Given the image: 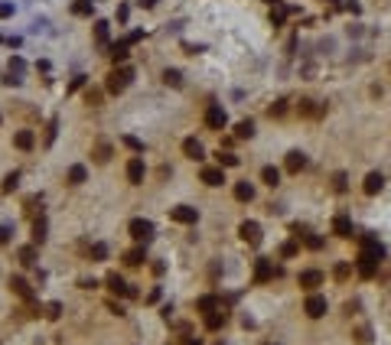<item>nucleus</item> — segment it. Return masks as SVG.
Returning a JSON list of instances; mask_svg holds the SVG:
<instances>
[{
  "label": "nucleus",
  "instance_id": "obj_30",
  "mask_svg": "<svg viewBox=\"0 0 391 345\" xmlns=\"http://www.w3.org/2000/svg\"><path fill=\"white\" fill-rule=\"evenodd\" d=\"M85 179H88V170H85V166H78V163H75L72 170H69V182H72V186H82Z\"/></svg>",
  "mask_w": 391,
  "mask_h": 345
},
{
  "label": "nucleus",
  "instance_id": "obj_49",
  "mask_svg": "<svg viewBox=\"0 0 391 345\" xmlns=\"http://www.w3.org/2000/svg\"><path fill=\"white\" fill-rule=\"evenodd\" d=\"M82 85H85V75H78V78H72V88H69V91H78Z\"/></svg>",
  "mask_w": 391,
  "mask_h": 345
},
{
  "label": "nucleus",
  "instance_id": "obj_47",
  "mask_svg": "<svg viewBox=\"0 0 391 345\" xmlns=\"http://www.w3.org/2000/svg\"><path fill=\"white\" fill-rule=\"evenodd\" d=\"M280 254H284V258H293V254H297V241H287L280 247Z\"/></svg>",
  "mask_w": 391,
  "mask_h": 345
},
{
  "label": "nucleus",
  "instance_id": "obj_4",
  "mask_svg": "<svg viewBox=\"0 0 391 345\" xmlns=\"http://www.w3.org/2000/svg\"><path fill=\"white\" fill-rule=\"evenodd\" d=\"M225 124H228V114L222 104H209L206 108V127L209 130H225Z\"/></svg>",
  "mask_w": 391,
  "mask_h": 345
},
{
  "label": "nucleus",
  "instance_id": "obj_6",
  "mask_svg": "<svg viewBox=\"0 0 391 345\" xmlns=\"http://www.w3.org/2000/svg\"><path fill=\"white\" fill-rule=\"evenodd\" d=\"M127 232H131V238H134V241H150V235H154V225H150L147 218H131Z\"/></svg>",
  "mask_w": 391,
  "mask_h": 345
},
{
  "label": "nucleus",
  "instance_id": "obj_40",
  "mask_svg": "<svg viewBox=\"0 0 391 345\" xmlns=\"http://www.w3.org/2000/svg\"><path fill=\"white\" fill-rule=\"evenodd\" d=\"M349 273H352V267H349V264H336L333 277H336V280H349Z\"/></svg>",
  "mask_w": 391,
  "mask_h": 345
},
{
  "label": "nucleus",
  "instance_id": "obj_23",
  "mask_svg": "<svg viewBox=\"0 0 391 345\" xmlns=\"http://www.w3.org/2000/svg\"><path fill=\"white\" fill-rule=\"evenodd\" d=\"M147 258H144V247H131V251H124V264L127 267H140Z\"/></svg>",
  "mask_w": 391,
  "mask_h": 345
},
{
  "label": "nucleus",
  "instance_id": "obj_12",
  "mask_svg": "<svg viewBox=\"0 0 391 345\" xmlns=\"http://www.w3.org/2000/svg\"><path fill=\"white\" fill-rule=\"evenodd\" d=\"M144 160H140V156H131V160H127V182L131 186H140V182H144Z\"/></svg>",
  "mask_w": 391,
  "mask_h": 345
},
{
  "label": "nucleus",
  "instance_id": "obj_11",
  "mask_svg": "<svg viewBox=\"0 0 391 345\" xmlns=\"http://www.w3.org/2000/svg\"><path fill=\"white\" fill-rule=\"evenodd\" d=\"M92 156H95V163H101V166H104V163H108L111 156H114V147H111L104 137H98V140H95V147H92Z\"/></svg>",
  "mask_w": 391,
  "mask_h": 345
},
{
  "label": "nucleus",
  "instance_id": "obj_29",
  "mask_svg": "<svg viewBox=\"0 0 391 345\" xmlns=\"http://www.w3.org/2000/svg\"><path fill=\"white\" fill-rule=\"evenodd\" d=\"M56 134H59V118H49V124H46V137H42V144H46V147H52V144H56Z\"/></svg>",
  "mask_w": 391,
  "mask_h": 345
},
{
  "label": "nucleus",
  "instance_id": "obj_3",
  "mask_svg": "<svg viewBox=\"0 0 391 345\" xmlns=\"http://www.w3.org/2000/svg\"><path fill=\"white\" fill-rule=\"evenodd\" d=\"M326 309H330V303H326V296H319V293H310L307 303H303V313L310 316V319H323Z\"/></svg>",
  "mask_w": 391,
  "mask_h": 345
},
{
  "label": "nucleus",
  "instance_id": "obj_27",
  "mask_svg": "<svg viewBox=\"0 0 391 345\" xmlns=\"http://www.w3.org/2000/svg\"><path fill=\"white\" fill-rule=\"evenodd\" d=\"M108 56H111V62H114V65H121V62L127 59V42H114Z\"/></svg>",
  "mask_w": 391,
  "mask_h": 345
},
{
  "label": "nucleus",
  "instance_id": "obj_24",
  "mask_svg": "<svg viewBox=\"0 0 391 345\" xmlns=\"http://www.w3.org/2000/svg\"><path fill=\"white\" fill-rule=\"evenodd\" d=\"M235 199L238 202H251L254 199V186L251 182H235Z\"/></svg>",
  "mask_w": 391,
  "mask_h": 345
},
{
  "label": "nucleus",
  "instance_id": "obj_16",
  "mask_svg": "<svg viewBox=\"0 0 391 345\" xmlns=\"http://www.w3.org/2000/svg\"><path fill=\"white\" fill-rule=\"evenodd\" d=\"M303 166H307V156L300 153V150H290L287 160H284V170H287V173H300Z\"/></svg>",
  "mask_w": 391,
  "mask_h": 345
},
{
  "label": "nucleus",
  "instance_id": "obj_15",
  "mask_svg": "<svg viewBox=\"0 0 391 345\" xmlns=\"http://www.w3.org/2000/svg\"><path fill=\"white\" fill-rule=\"evenodd\" d=\"M183 153L189 156V160H196V163H199L202 156H206V150H202V144H199L196 137H186V140H183Z\"/></svg>",
  "mask_w": 391,
  "mask_h": 345
},
{
  "label": "nucleus",
  "instance_id": "obj_26",
  "mask_svg": "<svg viewBox=\"0 0 391 345\" xmlns=\"http://www.w3.org/2000/svg\"><path fill=\"white\" fill-rule=\"evenodd\" d=\"M261 179H264V186H271V189H274V186L280 182V170H277V166H264V170H261Z\"/></svg>",
  "mask_w": 391,
  "mask_h": 345
},
{
  "label": "nucleus",
  "instance_id": "obj_28",
  "mask_svg": "<svg viewBox=\"0 0 391 345\" xmlns=\"http://www.w3.org/2000/svg\"><path fill=\"white\" fill-rule=\"evenodd\" d=\"M235 137H238V140L254 137V124H251V121H238V124H235Z\"/></svg>",
  "mask_w": 391,
  "mask_h": 345
},
{
  "label": "nucleus",
  "instance_id": "obj_35",
  "mask_svg": "<svg viewBox=\"0 0 391 345\" xmlns=\"http://www.w3.org/2000/svg\"><path fill=\"white\" fill-rule=\"evenodd\" d=\"M163 82H166V85H173V88H176V85H183V75H180V72H176V68H166V72H163Z\"/></svg>",
  "mask_w": 391,
  "mask_h": 345
},
{
  "label": "nucleus",
  "instance_id": "obj_25",
  "mask_svg": "<svg viewBox=\"0 0 391 345\" xmlns=\"http://www.w3.org/2000/svg\"><path fill=\"white\" fill-rule=\"evenodd\" d=\"M16 258H20V264H23V267H33V264H36V244H26V247H20V254H16Z\"/></svg>",
  "mask_w": 391,
  "mask_h": 345
},
{
  "label": "nucleus",
  "instance_id": "obj_20",
  "mask_svg": "<svg viewBox=\"0 0 391 345\" xmlns=\"http://www.w3.org/2000/svg\"><path fill=\"white\" fill-rule=\"evenodd\" d=\"M13 144H16V150H33V144H36V137H33V130H16Z\"/></svg>",
  "mask_w": 391,
  "mask_h": 345
},
{
  "label": "nucleus",
  "instance_id": "obj_38",
  "mask_svg": "<svg viewBox=\"0 0 391 345\" xmlns=\"http://www.w3.org/2000/svg\"><path fill=\"white\" fill-rule=\"evenodd\" d=\"M284 16H287V10H284L280 4H274V10H271V23H274V26H280V23H284Z\"/></svg>",
  "mask_w": 391,
  "mask_h": 345
},
{
  "label": "nucleus",
  "instance_id": "obj_44",
  "mask_svg": "<svg viewBox=\"0 0 391 345\" xmlns=\"http://www.w3.org/2000/svg\"><path fill=\"white\" fill-rule=\"evenodd\" d=\"M307 247H310V251H319V247H323V238H316V235H307Z\"/></svg>",
  "mask_w": 391,
  "mask_h": 345
},
{
  "label": "nucleus",
  "instance_id": "obj_50",
  "mask_svg": "<svg viewBox=\"0 0 391 345\" xmlns=\"http://www.w3.org/2000/svg\"><path fill=\"white\" fill-rule=\"evenodd\" d=\"M13 13V7L10 4H0V16H10Z\"/></svg>",
  "mask_w": 391,
  "mask_h": 345
},
{
  "label": "nucleus",
  "instance_id": "obj_39",
  "mask_svg": "<svg viewBox=\"0 0 391 345\" xmlns=\"http://www.w3.org/2000/svg\"><path fill=\"white\" fill-rule=\"evenodd\" d=\"M72 10H75L78 16H88V13H92V0H75Z\"/></svg>",
  "mask_w": 391,
  "mask_h": 345
},
{
  "label": "nucleus",
  "instance_id": "obj_17",
  "mask_svg": "<svg viewBox=\"0 0 391 345\" xmlns=\"http://www.w3.org/2000/svg\"><path fill=\"white\" fill-rule=\"evenodd\" d=\"M381 186H385V176H381V173H368L365 182H362V192H365V196H375V192H381Z\"/></svg>",
  "mask_w": 391,
  "mask_h": 345
},
{
  "label": "nucleus",
  "instance_id": "obj_43",
  "mask_svg": "<svg viewBox=\"0 0 391 345\" xmlns=\"http://www.w3.org/2000/svg\"><path fill=\"white\" fill-rule=\"evenodd\" d=\"M62 316V303H49L46 306V319H59Z\"/></svg>",
  "mask_w": 391,
  "mask_h": 345
},
{
  "label": "nucleus",
  "instance_id": "obj_33",
  "mask_svg": "<svg viewBox=\"0 0 391 345\" xmlns=\"http://www.w3.org/2000/svg\"><path fill=\"white\" fill-rule=\"evenodd\" d=\"M95 39L101 42V46L108 42V23H104V20H98V23H95Z\"/></svg>",
  "mask_w": 391,
  "mask_h": 345
},
{
  "label": "nucleus",
  "instance_id": "obj_9",
  "mask_svg": "<svg viewBox=\"0 0 391 345\" xmlns=\"http://www.w3.org/2000/svg\"><path fill=\"white\" fill-rule=\"evenodd\" d=\"M271 277H277V270H274V261L257 258V264H254V284H268Z\"/></svg>",
  "mask_w": 391,
  "mask_h": 345
},
{
  "label": "nucleus",
  "instance_id": "obj_7",
  "mask_svg": "<svg viewBox=\"0 0 391 345\" xmlns=\"http://www.w3.org/2000/svg\"><path fill=\"white\" fill-rule=\"evenodd\" d=\"M104 284H108V290H111V293H118V296H137V290L127 287V284H124V277H121V273H114V270L104 277Z\"/></svg>",
  "mask_w": 391,
  "mask_h": 345
},
{
  "label": "nucleus",
  "instance_id": "obj_41",
  "mask_svg": "<svg viewBox=\"0 0 391 345\" xmlns=\"http://www.w3.org/2000/svg\"><path fill=\"white\" fill-rule=\"evenodd\" d=\"M352 335H355V342H368V339H372V329H368V326H359Z\"/></svg>",
  "mask_w": 391,
  "mask_h": 345
},
{
  "label": "nucleus",
  "instance_id": "obj_31",
  "mask_svg": "<svg viewBox=\"0 0 391 345\" xmlns=\"http://www.w3.org/2000/svg\"><path fill=\"white\" fill-rule=\"evenodd\" d=\"M46 241V218H36L33 222V244H42Z\"/></svg>",
  "mask_w": 391,
  "mask_h": 345
},
{
  "label": "nucleus",
  "instance_id": "obj_36",
  "mask_svg": "<svg viewBox=\"0 0 391 345\" xmlns=\"http://www.w3.org/2000/svg\"><path fill=\"white\" fill-rule=\"evenodd\" d=\"M268 114H271V118H284V114H287V101H284V98L274 101L271 108H268Z\"/></svg>",
  "mask_w": 391,
  "mask_h": 345
},
{
  "label": "nucleus",
  "instance_id": "obj_51",
  "mask_svg": "<svg viewBox=\"0 0 391 345\" xmlns=\"http://www.w3.org/2000/svg\"><path fill=\"white\" fill-rule=\"evenodd\" d=\"M183 345H202V339H192L189 335V339H183Z\"/></svg>",
  "mask_w": 391,
  "mask_h": 345
},
{
  "label": "nucleus",
  "instance_id": "obj_22",
  "mask_svg": "<svg viewBox=\"0 0 391 345\" xmlns=\"http://www.w3.org/2000/svg\"><path fill=\"white\" fill-rule=\"evenodd\" d=\"M196 309H199L202 316H206V313H212V309H219V296H212V293L199 296V300H196Z\"/></svg>",
  "mask_w": 391,
  "mask_h": 345
},
{
  "label": "nucleus",
  "instance_id": "obj_19",
  "mask_svg": "<svg viewBox=\"0 0 391 345\" xmlns=\"http://www.w3.org/2000/svg\"><path fill=\"white\" fill-rule=\"evenodd\" d=\"M225 319H228V313H225V309H212V313H206V329H212V332H215V329H222V326H225Z\"/></svg>",
  "mask_w": 391,
  "mask_h": 345
},
{
  "label": "nucleus",
  "instance_id": "obj_1",
  "mask_svg": "<svg viewBox=\"0 0 391 345\" xmlns=\"http://www.w3.org/2000/svg\"><path fill=\"white\" fill-rule=\"evenodd\" d=\"M381 244L375 241V238H362V254H359V261H355V270H359V277L362 280H372L378 273V261H381Z\"/></svg>",
  "mask_w": 391,
  "mask_h": 345
},
{
  "label": "nucleus",
  "instance_id": "obj_52",
  "mask_svg": "<svg viewBox=\"0 0 391 345\" xmlns=\"http://www.w3.org/2000/svg\"><path fill=\"white\" fill-rule=\"evenodd\" d=\"M7 235H10V232H7V228H0V244H7Z\"/></svg>",
  "mask_w": 391,
  "mask_h": 345
},
{
  "label": "nucleus",
  "instance_id": "obj_10",
  "mask_svg": "<svg viewBox=\"0 0 391 345\" xmlns=\"http://www.w3.org/2000/svg\"><path fill=\"white\" fill-rule=\"evenodd\" d=\"M238 235H242V241H248L251 247L261 244V225L257 222H242L238 225Z\"/></svg>",
  "mask_w": 391,
  "mask_h": 345
},
{
  "label": "nucleus",
  "instance_id": "obj_18",
  "mask_svg": "<svg viewBox=\"0 0 391 345\" xmlns=\"http://www.w3.org/2000/svg\"><path fill=\"white\" fill-rule=\"evenodd\" d=\"M10 290H13V293L20 296V300H26V303H33V287L26 284L23 277H13V280H10Z\"/></svg>",
  "mask_w": 391,
  "mask_h": 345
},
{
  "label": "nucleus",
  "instance_id": "obj_14",
  "mask_svg": "<svg viewBox=\"0 0 391 345\" xmlns=\"http://www.w3.org/2000/svg\"><path fill=\"white\" fill-rule=\"evenodd\" d=\"M333 235L336 238H352V218L349 215H336L333 218Z\"/></svg>",
  "mask_w": 391,
  "mask_h": 345
},
{
  "label": "nucleus",
  "instance_id": "obj_48",
  "mask_svg": "<svg viewBox=\"0 0 391 345\" xmlns=\"http://www.w3.org/2000/svg\"><path fill=\"white\" fill-rule=\"evenodd\" d=\"M10 72H23V59H10Z\"/></svg>",
  "mask_w": 391,
  "mask_h": 345
},
{
  "label": "nucleus",
  "instance_id": "obj_37",
  "mask_svg": "<svg viewBox=\"0 0 391 345\" xmlns=\"http://www.w3.org/2000/svg\"><path fill=\"white\" fill-rule=\"evenodd\" d=\"M85 101L92 104V108H98V104H101V88H88V91H85Z\"/></svg>",
  "mask_w": 391,
  "mask_h": 345
},
{
  "label": "nucleus",
  "instance_id": "obj_32",
  "mask_svg": "<svg viewBox=\"0 0 391 345\" xmlns=\"http://www.w3.org/2000/svg\"><path fill=\"white\" fill-rule=\"evenodd\" d=\"M215 160H219V166H238V163H242L235 153H222V150L215 153Z\"/></svg>",
  "mask_w": 391,
  "mask_h": 345
},
{
  "label": "nucleus",
  "instance_id": "obj_13",
  "mask_svg": "<svg viewBox=\"0 0 391 345\" xmlns=\"http://www.w3.org/2000/svg\"><path fill=\"white\" fill-rule=\"evenodd\" d=\"M199 179L206 186H222L225 182V166H206V170L199 173Z\"/></svg>",
  "mask_w": 391,
  "mask_h": 345
},
{
  "label": "nucleus",
  "instance_id": "obj_45",
  "mask_svg": "<svg viewBox=\"0 0 391 345\" xmlns=\"http://www.w3.org/2000/svg\"><path fill=\"white\" fill-rule=\"evenodd\" d=\"M124 147H131L134 153H140V150H144V144H140L137 137H124Z\"/></svg>",
  "mask_w": 391,
  "mask_h": 345
},
{
  "label": "nucleus",
  "instance_id": "obj_21",
  "mask_svg": "<svg viewBox=\"0 0 391 345\" xmlns=\"http://www.w3.org/2000/svg\"><path fill=\"white\" fill-rule=\"evenodd\" d=\"M297 111H300V118H319V114H323V108H316V101H310V98L300 101Z\"/></svg>",
  "mask_w": 391,
  "mask_h": 345
},
{
  "label": "nucleus",
  "instance_id": "obj_42",
  "mask_svg": "<svg viewBox=\"0 0 391 345\" xmlns=\"http://www.w3.org/2000/svg\"><path fill=\"white\" fill-rule=\"evenodd\" d=\"M16 182H20V173H10V176L4 179V192H13V189H16Z\"/></svg>",
  "mask_w": 391,
  "mask_h": 345
},
{
  "label": "nucleus",
  "instance_id": "obj_46",
  "mask_svg": "<svg viewBox=\"0 0 391 345\" xmlns=\"http://www.w3.org/2000/svg\"><path fill=\"white\" fill-rule=\"evenodd\" d=\"M333 189H336V192L345 189V173H336V176H333Z\"/></svg>",
  "mask_w": 391,
  "mask_h": 345
},
{
  "label": "nucleus",
  "instance_id": "obj_5",
  "mask_svg": "<svg viewBox=\"0 0 391 345\" xmlns=\"http://www.w3.org/2000/svg\"><path fill=\"white\" fill-rule=\"evenodd\" d=\"M323 270H300V277H297V284L300 290H307V293H313L316 287H323Z\"/></svg>",
  "mask_w": 391,
  "mask_h": 345
},
{
  "label": "nucleus",
  "instance_id": "obj_54",
  "mask_svg": "<svg viewBox=\"0 0 391 345\" xmlns=\"http://www.w3.org/2000/svg\"><path fill=\"white\" fill-rule=\"evenodd\" d=\"M268 4H280V0H268Z\"/></svg>",
  "mask_w": 391,
  "mask_h": 345
},
{
  "label": "nucleus",
  "instance_id": "obj_53",
  "mask_svg": "<svg viewBox=\"0 0 391 345\" xmlns=\"http://www.w3.org/2000/svg\"><path fill=\"white\" fill-rule=\"evenodd\" d=\"M137 4H140V7H154L157 0H137Z\"/></svg>",
  "mask_w": 391,
  "mask_h": 345
},
{
  "label": "nucleus",
  "instance_id": "obj_8",
  "mask_svg": "<svg viewBox=\"0 0 391 345\" xmlns=\"http://www.w3.org/2000/svg\"><path fill=\"white\" fill-rule=\"evenodd\" d=\"M170 218L180 222V225H196L199 222V212H196L192 205H176V209H170Z\"/></svg>",
  "mask_w": 391,
  "mask_h": 345
},
{
  "label": "nucleus",
  "instance_id": "obj_2",
  "mask_svg": "<svg viewBox=\"0 0 391 345\" xmlns=\"http://www.w3.org/2000/svg\"><path fill=\"white\" fill-rule=\"evenodd\" d=\"M131 78H134V72H131L127 65L111 68V72H108V82H104V91H108V95H121L124 88L131 85Z\"/></svg>",
  "mask_w": 391,
  "mask_h": 345
},
{
  "label": "nucleus",
  "instance_id": "obj_34",
  "mask_svg": "<svg viewBox=\"0 0 391 345\" xmlns=\"http://www.w3.org/2000/svg\"><path fill=\"white\" fill-rule=\"evenodd\" d=\"M88 254H92V261H104V258H108V244L98 241V244H92V251H88Z\"/></svg>",
  "mask_w": 391,
  "mask_h": 345
}]
</instances>
